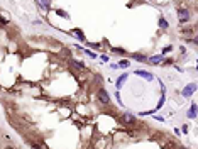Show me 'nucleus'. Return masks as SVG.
<instances>
[{
  "instance_id": "obj_2",
  "label": "nucleus",
  "mask_w": 198,
  "mask_h": 149,
  "mask_svg": "<svg viewBox=\"0 0 198 149\" xmlns=\"http://www.w3.org/2000/svg\"><path fill=\"white\" fill-rule=\"evenodd\" d=\"M96 100L100 102L102 105H105V107L110 105V95H109V92H107L103 87L98 88V92H96Z\"/></svg>"
},
{
  "instance_id": "obj_4",
  "label": "nucleus",
  "mask_w": 198,
  "mask_h": 149,
  "mask_svg": "<svg viewBox=\"0 0 198 149\" xmlns=\"http://www.w3.org/2000/svg\"><path fill=\"white\" fill-rule=\"evenodd\" d=\"M195 92H197V83H190V85H186V87L183 88V92H181V93H183V97L188 98V97H191Z\"/></svg>"
},
{
  "instance_id": "obj_8",
  "label": "nucleus",
  "mask_w": 198,
  "mask_h": 149,
  "mask_svg": "<svg viewBox=\"0 0 198 149\" xmlns=\"http://www.w3.org/2000/svg\"><path fill=\"white\" fill-rule=\"evenodd\" d=\"M136 74H137V76H142V78H146V80H149V81L154 80V76H152L149 71H146V69H137Z\"/></svg>"
},
{
  "instance_id": "obj_15",
  "label": "nucleus",
  "mask_w": 198,
  "mask_h": 149,
  "mask_svg": "<svg viewBox=\"0 0 198 149\" xmlns=\"http://www.w3.org/2000/svg\"><path fill=\"white\" fill-rule=\"evenodd\" d=\"M71 63H73V66H76L78 69H85V64H83L81 61H75V59H71Z\"/></svg>"
},
{
  "instance_id": "obj_14",
  "label": "nucleus",
  "mask_w": 198,
  "mask_h": 149,
  "mask_svg": "<svg viewBox=\"0 0 198 149\" xmlns=\"http://www.w3.org/2000/svg\"><path fill=\"white\" fill-rule=\"evenodd\" d=\"M73 36H75V37H78L80 41H85V36H83V32L80 31V29H75V31H73Z\"/></svg>"
},
{
  "instance_id": "obj_7",
  "label": "nucleus",
  "mask_w": 198,
  "mask_h": 149,
  "mask_svg": "<svg viewBox=\"0 0 198 149\" xmlns=\"http://www.w3.org/2000/svg\"><path fill=\"white\" fill-rule=\"evenodd\" d=\"M127 78H129V74H127V73H124V74H120V76H119V80L115 81L117 90H120V88H122V85L125 83V81H127Z\"/></svg>"
},
{
  "instance_id": "obj_25",
  "label": "nucleus",
  "mask_w": 198,
  "mask_h": 149,
  "mask_svg": "<svg viewBox=\"0 0 198 149\" xmlns=\"http://www.w3.org/2000/svg\"><path fill=\"white\" fill-rule=\"evenodd\" d=\"M190 2H195V0H190Z\"/></svg>"
},
{
  "instance_id": "obj_6",
  "label": "nucleus",
  "mask_w": 198,
  "mask_h": 149,
  "mask_svg": "<svg viewBox=\"0 0 198 149\" xmlns=\"http://www.w3.org/2000/svg\"><path fill=\"white\" fill-rule=\"evenodd\" d=\"M130 58H132V59H136V61H139V63H146V61H147V56L142 54V53H132V54H130Z\"/></svg>"
},
{
  "instance_id": "obj_24",
  "label": "nucleus",
  "mask_w": 198,
  "mask_h": 149,
  "mask_svg": "<svg viewBox=\"0 0 198 149\" xmlns=\"http://www.w3.org/2000/svg\"><path fill=\"white\" fill-rule=\"evenodd\" d=\"M5 149H15V148H14V146H7Z\"/></svg>"
},
{
  "instance_id": "obj_19",
  "label": "nucleus",
  "mask_w": 198,
  "mask_h": 149,
  "mask_svg": "<svg viewBox=\"0 0 198 149\" xmlns=\"http://www.w3.org/2000/svg\"><path fill=\"white\" fill-rule=\"evenodd\" d=\"M85 54H86V56H90L91 59H93V58H96V54H95V53H91V51H88V49H85Z\"/></svg>"
},
{
  "instance_id": "obj_18",
  "label": "nucleus",
  "mask_w": 198,
  "mask_h": 149,
  "mask_svg": "<svg viewBox=\"0 0 198 149\" xmlns=\"http://www.w3.org/2000/svg\"><path fill=\"white\" fill-rule=\"evenodd\" d=\"M5 26H9V20L4 19V17L0 15V27H5Z\"/></svg>"
},
{
  "instance_id": "obj_22",
  "label": "nucleus",
  "mask_w": 198,
  "mask_h": 149,
  "mask_svg": "<svg viewBox=\"0 0 198 149\" xmlns=\"http://www.w3.org/2000/svg\"><path fill=\"white\" fill-rule=\"evenodd\" d=\"M58 15H61V17H68V14L63 12V10H58Z\"/></svg>"
},
{
  "instance_id": "obj_1",
  "label": "nucleus",
  "mask_w": 198,
  "mask_h": 149,
  "mask_svg": "<svg viewBox=\"0 0 198 149\" xmlns=\"http://www.w3.org/2000/svg\"><path fill=\"white\" fill-rule=\"evenodd\" d=\"M178 20H179L181 26L183 24H188L191 20V12L188 7H178Z\"/></svg>"
},
{
  "instance_id": "obj_13",
  "label": "nucleus",
  "mask_w": 198,
  "mask_h": 149,
  "mask_svg": "<svg viewBox=\"0 0 198 149\" xmlns=\"http://www.w3.org/2000/svg\"><path fill=\"white\" fill-rule=\"evenodd\" d=\"M29 146H31V149H42V144L37 141H29Z\"/></svg>"
},
{
  "instance_id": "obj_17",
  "label": "nucleus",
  "mask_w": 198,
  "mask_h": 149,
  "mask_svg": "<svg viewBox=\"0 0 198 149\" xmlns=\"http://www.w3.org/2000/svg\"><path fill=\"white\" fill-rule=\"evenodd\" d=\"M193 32H195V31H193V29H190V27H186V29H183V31H181V34H183V36H186V37H188V36H191Z\"/></svg>"
},
{
  "instance_id": "obj_23",
  "label": "nucleus",
  "mask_w": 198,
  "mask_h": 149,
  "mask_svg": "<svg viewBox=\"0 0 198 149\" xmlns=\"http://www.w3.org/2000/svg\"><path fill=\"white\" fill-rule=\"evenodd\" d=\"M88 46H90V47H95V49H98V47H100V44H91V42H88Z\"/></svg>"
},
{
  "instance_id": "obj_3",
  "label": "nucleus",
  "mask_w": 198,
  "mask_h": 149,
  "mask_svg": "<svg viewBox=\"0 0 198 149\" xmlns=\"http://www.w3.org/2000/svg\"><path fill=\"white\" fill-rule=\"evenodd\" d=\"M120 122H122L124 125H136V124H137V117H136V115H132L130 112H125V114L120 115Z\"/></svg>"
},
{
  "instance_id": "obj_12",
  "label": "nucleus",
  "mask_w": 198,
  "mask_h": 149,
  "mask_svg": "<svg viewBox=\"0 0 198 149\" xmlns=\"http://www.w3.org/2000/svg\"><path fill=\"white\" fill-rule=\"evenodd\" d=\"M129 66H130V61H127V59H120L117 63V68H124L125 69V68H129Z\"/></svg>"
},
{
  "instance_id": "obj_16",
  "label": "nucleus",
  "mask_w": 198,
  "mask_h": 149,
  "mask_svg": "<svg viewBox=\"0 0 198 149\" xmlns=\"http://www.w3.org/2000/svg\"><path fill=\"white\" fill-rule=\"evenodd\" d=\"M159 27L161 29H168V22L164 20V17H159Z\"/></svg>"
},
{
  "instance_id": "obj_5",
  "label": "nucleus",
  "mask_w": 198,
  "mask_h": 149,
  "mask_svg": "<svg viewBox=\"0 0 198 149\" xmlns=\"http://www.w3.org/2000/svg\"><path fill=\"white\" fill-rule=\"evenodd\" d=\"M163 61H164L163 54H159V56H151V58H147L146 63H149V64H152V66H157V64H161Z\"/></svg>"
},
{
  "instance_id": "obj_21",
  "label": "nucleus",
  "mask_w": 198,
  "mask_h": 149,
  "mask_svg": "<svg viewBox=\"0 0 198 149\" xmlns=\"http://www.w3.org/2000/svg\"><path fill=\"white\" fill-rule=\"evenodd\" d=\"M171 49H173V46H166V47H164V49H163V54H166V53H169Z\"/></svg>"
},
{
  "instance_id": "obj_9",
  "label": "nucleus",
  "mask_w": 198,
  "mask_h": 149,
  "mask_svg": "<svg viewBox=\"0 0 198 149\" xmlns=\"http://www.w3.org/2000/svg\"><path fill=\"white\" fill-rule=\"evenodd\" d=\"M42 10H51V0H36Z\"/></svg>"
},
{
  "instance_id": "obj_20",
  "label": "nucleus",
  "mask_w": 198,
  "mask_h": 149,
  "mask_svg": "<svg viewBox=\"0 0 198 149\" xmlns=\"http://www.w3.org/2000/svg\"><path fill=\"white\" fill-rule=\"evenodd\" d=\"M164 98H166V95L163 93V97H161V100H159V103H157V108H161L164 105Z\"/></svg>"
},
{
  "instance_id": "obj_10",
  "label": "nucleus",
  "mask_w": 198,
  "mask_h": 149,
  "mask_svg": "<svg viewBox=\"0 0 198 149\" xmlns=\"http://www.w3.org/2000/svg\"><path fill=\"white\" fill-rule=\"evenodd\" d=\"M188 117H190V119H195V117H197V103H191L190 112H188Z\"/></svg>"
},
{
  "instance_id": "obj_11",
  "label": "nucleus",
  "mask_w": 198,
  "mask_h": 149,
  "mask_svg": "<svg viewBox=\"0 0 198 149\" xmlns=\"http://www.w3.org/2000/svg\"><path fill=\"white\" fill-rule=\"evenodd\" d=\"M112 53L114 54H120V56H127V51L122 47H112Z\"/></svg>"
}]
</instances>
